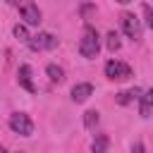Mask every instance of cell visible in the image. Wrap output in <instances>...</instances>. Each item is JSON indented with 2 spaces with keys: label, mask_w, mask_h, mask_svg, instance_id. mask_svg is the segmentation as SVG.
<instances>
[{
  "label": "cell",
  "mask_w": 153,
  "mask_h": 153,
  "mask_svg": "<svg viewBox=\"0 0 153 153\" xmlns=\"http://www.w3.org/2000/svg\"><path fill=\"white\" fill-rule=\"evenodd\" d=\"M98 50H100V36H98V31L91 26V24H86L84 26V31H81V41H79V53H81V57H96L98 55Z\"/></svg>",
  "instance_id": "6da1fadb"
},
{
  "label": "cell",
  "mask_w": 153,
  "mask_h": 153,
  "mask_svg": "<svg viewBox=\"0 0 153 153\" xmlns=\"http://www.w3.org/2000/svg\"><path fill=\"white\" fill-rule=\"evenodd\" d=\"M10 129L14 134H22V136H31L33 131V122L26 112H12L10 115Z\"/></svg>",
  "instance_id": "7a4b0ae2"
},
{
  "label": "cell",
  "mask_w": 153,
  "mask_h": 153,
  "mask_svg": "<svg viewBox=\"0 0 153 153\" xmlns=\"http://www.w3.org/2000/svg\"><path fill=\"white\" fill-rule=\"evenodd\" d=\"M26 43H29L31 50H53V48L57 45V38H55L50 31H41V33H36V36H31Z\"/></svg>",
  "instance_id": "3957f363"
},
{
  "label": "cell",
  "mask_w": 153,
  "mask_h": 153,
  "mask_svg": "<svg viewBox=\"0 0 153 153\" xmlns=\"http://www.w3.org/2000/svg\"><path fill=\"white\" fill-rule=\"evenodd\" d=\"M105 76L108 79H117V81H122V79H129L131 76V67L127 65V62H117V60H110L108 65H105Z\"/></svg>",
  "instance_id": "277c9868"
},
{
  "label": "cell",
  "mask_w": 153,
  "mask_h": 153,
  "mask_svg": "<svg viewBox=\"0 0 153 153\" xmlns=\"http://www.w3.org/2000/svg\"><path fill=\"white\" fill-rule=\"evenodd\" d=\"M120 24H122V31H124L129 38H139V36H141V22H139L131 12H122V14H120Z\"/></svg>",
  "instance_id": "5b68a950"
},
{
  "label": "cell",
  "mask_w": 153,
  "mask_h": 153,
  "mask_svg": "<svg viewBox=\"0 0 153 153\" xmlns=\"http://www.w3.org/2000/svg\"><path fill=\"white\" fill-rule=\"evenodd\" d=\"M19 12H22V19H24L29 26H38V24H41V10H38L36 2H31V0L22 2Z\"/></svg>",
  "instance_id": "8992f818"
},
{
  "label": "cell",
  "mask_w": 153,
  "mask_h": 153,
  "mask_svg": "<svg viewBox=\"0 0 153 153\" xmlns=\"http://www.w3.org/2000/svg\"><path fill=\"white\" fill-rule=\"evenodd\" d=\"M17 79H19V86H24L29 93L36 91V86H33V81H31V67H29V65H22V67H19Z\"/></svg>",
  "instance_id": "52a82bcc"
},
{
  "label": "cell",
  "mask_w": 153,
  "mask_h": 153,
  "mask_svg": "<svg viewBox=\"0 0 153 153\" xmlns=\"http://www.w3.org/2000/svg\"><path fill=\"white\" fill-rule=\"evenodd\" d=\"M91 93H93V86L91 84H76L72 88V100L74 103H84V100H88Z\"/></svg>",
  "instance_id": "ba28073f"
},
{
  "label": "cell",
  "mask_w": 153,
  "mask_h": 153,
  "mask_svg": "<svg viewBox=\"0 0 153 153\" xmlns=\"http://www.w3.org/2000/svg\"><path fill=\"white\" fill-rule=\"evenodd\" d=\"M141 98V105H139V112H141V117H148L151 115V110H153V88H148L143 96H139Z\"/></svg>",
  "instance_id": "9c48e42d"
},
{
  "label": "cell",
  "mask_w": 153,
  "mask_h": 153,
  "mask_svg": "<svg viewBox=\"0 0 153 153\" xmlns=\"http://www.w3.org/2000/svg\"><path fill=\"white\" fill-rule=\"evenodd\" d=\"M108 146H110V139L108 134H98L91 143V153H108Z\"/></svg>",
  "instance_id": "30bf717a"
},
{
  "label": "cell",
  "mask_w": 153,
  "mask_h": 153,
  "mask_svg": "<svg viewBox=\"0 0 153 153\" xmlns=\"http://www.w3.org/2000/svg\"><path fill=\"white\" fill-rule=\"evenodd\" d=\"M139 93H141L139 88H129V91H120V93L115 96V100H117L120 105H127V103H131L134 98H139Z\"/></svg>",
  "instance_id": "8fae6325"
},
{
  "label": "cell",
  "mask_w": 153,
  "mask_h": 153,
  "mask_svg": "<svg viewBox=\"0 0 153 153\" xmlns=\"http://www.w3.org/2000/svg\"><path fill=\"white\" fill-rule=\"evenodd\" d=\"M45 72H48V76H50V81H62L65 79V72H62V67H57V65H48L45 67Z\"/></svg>",
  "instance_id": "7c38bea8"
},
{
  "label": "cell",
  "mask_w": 153,
  "mask_h": 153,
  "mask_svg": "<svg viewBox=\"0 0 153 153\" xmlns=\"http://www.w3.org/2000/svg\"><path fill=\"white\" fill-rule=\"evenodd\" d=\"M98 112L96 110H88V112H84V124H86V129H93L96 124H98Z\"/></svg>",
  "instance_id": "4fadbf2b"
},
{
  "label": "cell",
  "mask_w": 153,
  "mask_h": 153,
  "mask_svg": "<svg viewBox=\"0 0 153 153\" xmlns=\"http://www.w3.org/2000/svg\"><path fill=\"white\" fill-rule=\"evenodd\" d=\"M105 38H108V41H105V43H108V50H112V53H115V50H120V45H122V43H120V36H117L115 31H110Z\"/></svg>",
  "instance_id": "5bb4252c"
},
{
  "label": "cell",
  "mask_w": 153,
  "mask_h": 153,
  "mask_svg": "<svg viewBox=\"0 0 153 153\" xmlns=\"http://www.w3.org/2000/svg\"><path fill=\"white\" fill-rule=\"evenodd\" d=\"M14 36H17V38H22V41H29V38H31L24 24H17V26H14Z\"/></svg>",
  "instance_id": "9a60e30c"
},
{
  "label": "cell",
  "mask_w": 153,
  "mask_h": 153,
  "mask_svg": "<svg viewBox=\"0 0 153 153\" xmlns=\"http://www.w3.org/2000/svg\"><path fill=\"white\" fill-rule=\"evenodd\" d=\"M141 12H143V22H146V26H151V29H153V10H151L148 5H143V7H141Z\"/></svg>",
  "instance_id": "2e32d148"
},
{
  "label": "cell",
  "mask_w": 153,
  "mask_h": 153,
  "mask_svg": "<svg viewBox=\"0 0 153 153\" xmlns=\"http://www.w3.org/2000/svg\"><path fill=\"white\" fill-rule=\"evenodd\" d=\"M131 153H146V148H143V143H134V148H131Z\"/></svg>",
  "instance_id": "e0dca14e"
},
{
  "label": "cell",
  "mask_w": 153,
  "mask_h": 153,
  "mask_svg": "<svg viewBox=\"0 0 153 153\" xmlns=\"http://www.w3.org/2000/svg\"><path fill=\"white\" fill-rule=\"evenodd\" d=\"M117 2H122V5H127V2H131V0H117Z\"/></svg>",
  "instance_id": "ac0fdd59"
},
{
  "label": "cell",
  "mask_w": 153,
  "mask_h": 153,
  "mask_svg": "<svg viewBox=\"0 0 153 153\" xmlns=\"http://www.w3.org/2000/svg\"><path fill=\"white\" fill-rule=\"evenodd\" d=\"M7 2H10V5H17V2H19V0H7Z\"/></svg>",
  "instance_id": "d6986e66"
},
{
  "label": "cell",
  "mask_w": 153,
  "mask_h": 153,
  "mask_svg": "<svg viewBox=\"0 0 153 153\" xmlns=\"http://www.w3.org/2000/svg\"><path fill=\"white\" fill-rule=\"evenodd\" d=\"M0 153H7V151H5V148H2V146H0Z\"/></svg>",
  "instance_id": "ffe728a7"
},
{
  "label": "cell",
  "mask_w": 153,
  "mask_h": 153,
  "mask_svg": "<svg viewBox=\"0 0 153 153\" xmlns=\"http://www.w3.org/2000/svg\"><path fill=\"white\" fill-rule=\"evenodd\" d=\"M19 153H22V151H19Z\"/></svg>",
  "instance_id": "44dd1931"
}]
</instances>
